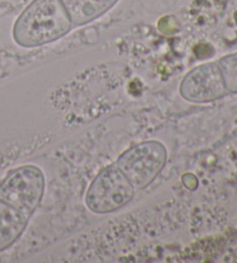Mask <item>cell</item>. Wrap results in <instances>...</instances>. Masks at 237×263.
<instances>
[{
    "label": "cell",
    "instance_id": "5b68a950",
    "mask_svg": "<svg viewBox=\"0 0 237 263\" xmlns=\"http://www.w3.org/2000/svg\"><path fill=\"white\" fill-rule=\"evenodd\" d=\"M182 98L189 102L216 101L228 94L216 62L206 63L191 70L180 86Z\"/></svg>",
    "mask_w": 237,
    "mask_h": 263
},
{
    "label": "cell",
    "instance_id": "6da1fadb",
    "mask_svg": "<svg viewBox=\"0 0 237 263\" xmlns=\"http://www.w3.org/2000/svg\"><path fill=\"white\" fill-rule=\"evenodd\" d=\"M72 29V21L61 0H33L13 27V39L22 48L54 42Z\"/></svg>",
    "mask_w": 237,
    "mask_h": 263
},
{
    "label": "cell",
    "instance_id": "8992f818",
    "mask_svg": "<svg viewBox=\"0 0 237 263\" xmlns=\"http://www.w3.org/2000/svg\"><path fill=\"white\" fill-rule=\"evenodd\" d=\"M30 216L0 201V253L14 245L24 234Z\"/></svg>",
    "mask_w": 237,
    "mask_h": 263
},
{
    "label": "cell",
    "instance_id": "52a82bcc",
    "mask_svg": "<svg viewBox=\"0 0 237 263\" xmlns=\"http://www.w3.org/2000/svg\"><path fill=\"white\" fill-rule=\"evenodd\" d=\"M74 26H85L106 14L120 0H61Z\"/></svg>",
    "mask_w": 237,
    "mask_h": 263
},
{
    "label": "cell",
    "instance_id": "ba28073f",
    "mask_svg": "<svg viewBox=\"0 0 237 263\" xmlns=\"http://www.w3.org/2000/svg\"><path fill=\"white\" fill-rule=\"evenodd\" d=\"M216 63L228 94H237V52L223 56Z\"/></svg>",
    "mask_w": 237,
    "mask_h": 263
},
{
    "label": "cell",
    "instance_id": "7a4b0ae2",
    "mask_svg": "<svg viewBox=\"0 0 237 263\" xmlns=\"http://www.w3.org/2000/svg\"><path fill=\"white\" fill-rule=\"evenodd\" d=\"M134 193V187L118 166L109 165L95 176L86 193L85 202L94 214H110L130 203Z\"/></svg>",
    "mask_w": 237,
    "mask_h": 263
},
{
    "label": "cell",
    "instance_id": "3957f363",
    "mask_svg": "<svg viewBox=\"0 0 237 263\" xmlns=\"http://www.w3.org/2000/svg\"><path fill=\"white\" fill-rule=\"evenodd\" d=\"M167 148L157 140H147L130 147L118 158L117 166L134 189H145L165 168Z\"/></svg>",
    "mask_w": 237,
    "mask_h": 263
},
{
    "label": "cell",
    "instance_id": "277c9868",
    "mask_svg": "<svg viewBox=\"0 0 237 263\" xmlns=\"http://www.w3.org/2000/svg\"><path fill=\"white\" fill-rule=\"evenodd\" d=\"M44 190L42 170L34 165H25L10 172L0 183V201L31 216L42 201Z\"/></svg>",
    "mask_w": 237,
    "mask_h": 263
}]
</instances>
